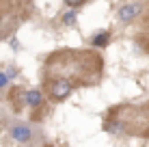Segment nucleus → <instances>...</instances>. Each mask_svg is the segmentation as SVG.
I'll return each instance as SVG.
<instances>
[{
  "instance_id": "7ed1b4c3",
  "label": "nucleus",
  "mask_w": 149,
  "mask_h": 147,
  "mask_svg": "<svg viewBox=\"0 0 149 147\" xmlns=\"http://www.w3.org/2000/svg\"><path fill=\"white\" fill-rule=\"evenodd\" d=\"M9 136L17 143H30L35 136V130L28 123H11L9 125Z\"/></svg>"
},
{
  "instance_id": "39448f33",
  "label": "nucleus",
  "mask_w": 149,
  "mask_h": 147,
  "mask_svg": "<svg viewBox=\"0 0 149 147\" xmlns=\"http://www.w3.org/2000/svg\"><path fill=\"white\" fill-rule=\"evenodd\" d=\"M24 102H26V106H30V108H39V106L43 104V93H41L39 89L24 91Z\"/></svg>"
},
{
  "instance_id": "6e6552de",
  "label": "nucleus",
  "mask_w": 149,
  "mask_h": 147,
  "mask_svg": "<svg viewBox=\"0 0 149 147\" xmlns=\"http://www.w3.org/2000/svg\"><path fill=\"white\" fill-rule=\"evenodd\" d=\"M9 80H11V78H9V74H7V72H0V89H4V87H7V84H9Z\"/></svg>"
},
{
  "instance_id": "f03ea898",
  "label": "nucleus",
  "mask_w": 149,
  "mask_h": 147,
  "mask_svg": "<svg viewBox=\"0 0 149 147\" xmlns=\"http://www.w3.org/2000/svg\"><path fill=\"white\" fill-rule=\"evenodd\" d=\"M48 87H50V98L54 102H63V100H67L71 95L76 84L67 78H52V80H48Z\"/></svg>"
},
{
  "instance_id": "423d86ee",
  "label": "nucleus",
  "mask_w": 149,
  "mask_h": 147,
  "mask_svg": "<svg viewBox=\"0 0 149 147\" xmlns=\"http://www.w3.org/2000/svg\"><path fill=\"white\" fill-rule=\"evenodd\" d=\"M108 41H110V33L108 30H100L97 35L91 37V45H93V48H106Z\"/></svg>"
},
{
  "instance_id": "20e7f679",
  "label": "nucleus",
  "mask_w": 149,
  "mask_h": 147,
  "mask_svg": "<svg viewBox=\"0 0 149 147\" xmlns=\"http://www.w3.org/2000/svg\"><path fill=\"white\" fill-rule=\"evenodd\" d=\"M138 13H141V4L130 2V4H123L119 11H117V17H119V22H123V24H130L138 17Z\"/></svg>"
},
{
  "instance_id": "f257e3e1",
  "label": "nucleus",
  "mask_w": 149,
  "mask_h": 147,
  "mask_svg": "<svg viewBox=\"0 0 149 147\" xmlns=\"http://www.w3.org/2000/svg\"><path fill=\"white\" fill-rule=\"evenodd\" d=\"M69 65H76V63H69V50L67 52H56L52 56L48 59V63H45V69H43V76L48 80L52 78H67V76H63L67 69H71ZM80 67L74 72L71 76V82L76 80V84H93L97 78H100L102 74V59L100 54L95 52H86V56L82 59V63H78Z\"/></svg>"
},
{
  "instance_id": "1a4fd4ad",
  "label": "nucleus",
  "mask_w": 149,
  "mask_h": 147,
  "mask_svg": "<svg viewBox=\"0 0 149 147\" xmlns=\"http://www.w3.org/2000/svg\"><path fill=\"white\" fill-rule=\"evenodd\" d=\"M86 0H65V4L67 7H71V9H76V7H80V4H84Z\"/></svg>"
},
{
  "instance_id": "9d476101",
  "label": "nucleus",
  "mask_w": 149,
  "mask_h": 147,
  "mask_svg": "<svg viewBox=\"0 0 149 147\" xmlns=\"http://www.w3.org/2000/svg\"><path fill=\"white\" fill-rule=\"evenodd\" d=\"M7 74H9V78H13V76L17 74V69H15V67H9V69H7Z\"/></svg>"
},
{
  "instance_id": "0eeeda50",
  "label": "nucleus",
  "mask_w": 149,
  "mask_h": 147,
  "mask_svg": "<svg viewBox=\"0 0 149 147\" xmlns=\"http://www.w3.org/2000/svg\"><path fill=\"white\" fill-rule=\"evenodd\" d=\"M76 17H78V13H76V11H67V13L63 15V24L74 26V24H76Z\"/></svg>"
}]
</instances>
